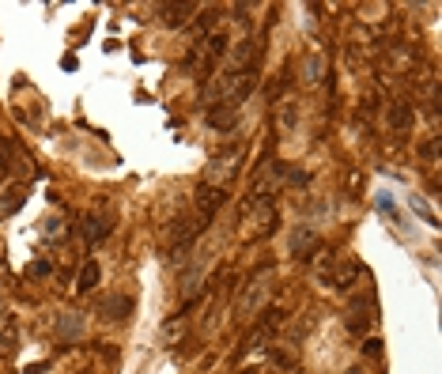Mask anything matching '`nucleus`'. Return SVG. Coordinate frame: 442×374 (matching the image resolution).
Wrapping results in <instances>:
<instances>
[{"mask_svg":"<svg viewBox=\"0 0 442 374\" xmlns=\"http://www.w3.org/2000/svg\"><path fill=\"white\" fill-rule=\"evenodd\" d=\"M223 201H227V189H220V185H201V189H197V216L208 223L215 216V208H223Z\"/></svg>","mask_w":442,"mask_h":374,"instance_id":"nucleus-1","label":"nucleus"},{"mask_svg":"<svg viewBox=\"0 0 442 374\" xmlns=\"http://www.w3.org/2000/svg\"><path fill=\"white\" fill-rule=\"evenodd\" d=\"M314 246H318V235H314L310 227H299L295 235H291V254H295V257L310 261V254H314Z\"/></svg>","mask_w":442,"mask_h":374,"instance_id":"nucleus-2","label":"nucleus"},{"mask_svg":"<svg viewBox=\"0 0 442 374\" xmlns=\"http://www.w3.org/2000/svg\"><path fill=\"white\" fill-rule=\"evenodd\" d=\"M110 227H114V220H110V216H87V220H83V238H87V242H102V238H110Z\"/></svg>","mask_w":442,"mask_h":374,"instance_id":"nucleus-3","label":"nucleus"},{"mask_svg":"<svg viewBox=\"0 0 442 374\" xmlns=\"http://www.w3.org/2000/svg\"><path fill=\"white\" fill-rule=\"evenodd\" d=\"M371 325H374V303L366 299L363 310H352V314H348V329H352L355 336H363L366 329H371Z\"/></svg>","mask_w":442,"mask_h":374,"instance_id":"nucleus-4","label":"nucleus"},{"mask_svg":"<svg viewBox=\"0 0 442 374\" xmlns=\"http://www.w3.org/2000/svg\"><path fill=\"white\" fill-rule=\"evenodd\" d=\"M385 121H390L393 129H408L412 121H416V106H408V102H393V106L385 110Z\"/></svg>","mask_w":442,"mask_h":374,"instance_id":"nucleus-5","label":"nucleus"},{"mask_svg":"<svg viewBox=\"0 0 442 374\" xmlns=\"http://www.w3.org/2000/svg\"><path fill=\"white\" fill-rule=\"evenodd\" d=\"M234 117H238V110L227 106V102H220V106H212L208 114H204V121H208L212 129H234Z\"/></svg>","mask_w":442,"mask_h":374,"instance_id":"nucleus-6","label":"nucleus"},{"mask_svg":"<svg viewBox=\"0 0 442 374\" xmlns=\"http://www.w3.org/2000/svg\"><path fill=\"white\" fill-rule=\"evenodd\" d=\"M190 12H197V4H166L163 8V23L166 27H182L190 20Z\"/></svg>","mask_w":442,"mask_h":374,"instance_id":"nucleus-7","label":"nucleus"},{"mask_svg":"<svg viewBox=\"0 0 442 374\" xmlns=\"http://www.w3.org/2000/svg\"><path fill=\"white\" fill-rule=\"evenodd\" d=\"M95 284H99V265H95V261H87V265L80 268V276H76V287H80V292H91Z\"/></svg>","mask_w":442,"mask_h":374,"instance_id":"nucleus-8","label":"nucleus"},{"mask_svg":"<svg viewBox=\"0 0 442 374\" xmlns=\"http://www.w3.org/2000/svg\"><path fill=\"white\" fill-rule=\"evenodd\" d=\"M102 310H106V314H121V317H117V322H125V317H129V314H133V299L117 295V299H110V303H106V306H102Z\"/></svg>","mask_w":442,"mask_h":374,"instance_id":"nucleus-9","label":"nucleus"},{"mask_svg":"<svg viewBox=\"0 0 442 374\" xmlns=\"http://www.w3.org/2000/svg\"><path fill=\"white\" fill-rule=\"evenodd\" d=\"M20 204H23V189L15 185V189H8V193H4V201H0V216H12V212L20 208Z\"/></svg>","mask_w":442,"mask_h":374,"instance_id":"nucleus-10","label":"nucleus"},{"mask_svg":"<svg viewBox=\"0 0 442 374\" xmlns=\"http://www.w3.org/2000/svg\"><path fill=\"white\" fill-rule=\"evenodd\" d=\"M15 352V322H4L0 329V355H12Z\"/></svg>","mask_w":442,"mask_h":374,"instance_id":"nucleus-11","label":"nucleus"},{"mask_svg":"<svg viewBox=\"0 0 442 374\" xmlns=\"http://www.w3.org/2000/svg\"><path fill=\"white\" fill-rule=\"evenodd\" d=\"M257 306H261V276L250 284V295H246V303H242V314H257Z\"/></svg>","mask_w":442,"mask_h":374,"instance_id":"nucleus-12","label":"nucleus"},{"mask_svg":"<svg viewBox=\"0 0 442 374\" xmlns=\"http://www.w3.org/2000/svg\"><path fill=\"white\" fill-rule=\"evenodd\" d=\"M435 152H439V144H435V140H427V144H423V155L435 159Z\"/></svg>","mask_w":442,"mask_h":374,"instance_id":"nucleus-13","label":"nucleus"},{"mask_svg":"<svg viewBox=\"0 0 442 374\" xmlns=\"http://www.w3.org/2000/svg\"><path fill=\"white\" fill-rule=\"evenodd\" d=\"M246 374H257V371H246Z\"/></svg>","mask_w":442,"mask_h":374,"instance_id":"nucleus-14","label":"nucleus"}]
</instances>
